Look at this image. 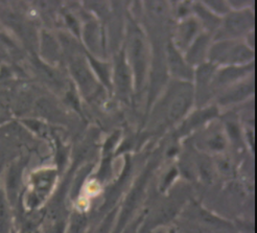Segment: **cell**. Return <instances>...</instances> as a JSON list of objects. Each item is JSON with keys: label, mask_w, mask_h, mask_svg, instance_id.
<instances>
[{"label": "cell", "mask_w": 257, "mask_h": 233, "mask_svg": "<svg viewBox=\"0 0 257 233\" xmlns=\"http://www.w3.org/2000/svg\"><path fill=\"white\" fill-rule=\"evenodd\" d=\"M55 173L50 170H40L32 174L30 186L24 193V206L28 209H36L47 198L54 186Z\"/></svg>", "instance_id": "cell-1"}, {"label": "cell", "mask_w": 257, "mask_h": 233, "mask_svg": "<svg viewBox=\"0 0 257 233\" xmlns=\"http://www.w3.org/2000/svg\"><path fill=\"white\" fill-rule=\"evenodd\" d=\"M0 175H2V167H0ZM12 208L13 207L9 202L0 180V233H11L14 227Z\"/></svg>", "instance_id": "cell-2"}, {"label": "cell", "mask_w": 257, "mask_h": 233, "mask_svg": "<svg viewBox=\"0 0 257 233\" xmlns=\"http://www.w3.org/2000/svg\"><path fill=\"white\" fill-rule=\"evenodd\" d=\"M184 108H185L184 98H180V99L178 100V102H176L175 105L173 106L172 115L174 116V118H178V116L184 111Z\"/></svg>", "instance_id": "cell-3"}]
</instances>
